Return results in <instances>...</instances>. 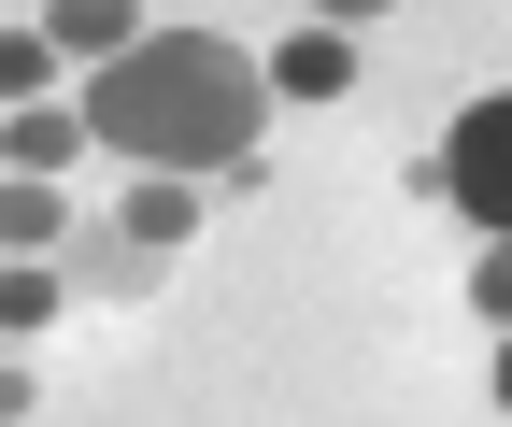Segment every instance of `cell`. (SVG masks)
<instances>
[{"label":"cell","mask_w":512,"mask_h":427,"mask_svg":"<svg viewBox=\"0 0 512 427\" xmlns=\"http://www.w3.org/2000/svg\"><path fill=\"white\" fill-rule=\"evenodd\" d=\"M370 15H399V0H313V29H370Z\"/></svg>","instance_id":"11"},{"label":"cell","mask_w":512,"mask_h":427,"mask_svg":"<svg viewBox=\"0 0 512 427\" xmlns=\"http://www.w3.org/2000/svg\"><path fill=\"white\" fill-rule=\"evenodd\" d=\"M498 413H512V328H498Z\"/></svg>","instance_id":"13"},{"label":"cell","mask_w":512,"mask_h":427,"mask_svg":"<svg viewBox=\"0 0 512 427\" xmlns=\"http://www.w3.org/2000/svg\"><path fill=\"white\" fill-rule=\"evenodd\" d=\"M256 114H271V72H256L242 43H214V29H143L114 72H86V129L128 171H171V186L242 171L256 157Z\"/></svg>","instance_id":"1"},{"label":"cell","mask_w":512,"mask_h":427,"mask_svg":"<svg viewBox=\"0 0 512 427\" xmlns=\"http://www.w3.org/2000/svg\"><path fill=\"white\" fill-rule=\"evenodd\" d=\"M0 257H72V200L29 186V171H0Z\"/></svg>","instance_id":"6"},{"label":"cell","mask_w":512,"mask_h":427,"mask_svg":"<svg viewBox=\"0 0 512 427\" xmlns=\"http://www.w3.org/2000/svg\"><path fill=\"white\" fill-rule=\"evenodd\" d=\"M29 413H43V399H29V371H0V427H29Z\"/></svg>","instance_id":"12"},{"label":"cell","mask_w":512,"mask_h":427,"mask_svg":"<svg viewBox=\"0 0 512 427\" xmlns=\"http://www.w3.org/2000/svg\"><path fill=\"white\" fill-rule=\"evenodd\" d=\"M470 314H498V328H512V242H484V271H470Z\"/></svg>","instance_id":"10"},{"label":"cell","mask_w":512,"mask_h":427,"mask_svg":"<svg viewBox=\"0 0 512 427\" xmlns=\"http://www.w3.org/2000/svg\"><path fill=\"white\" fill-rule=\"evenodd\" d=\"M43 43L86 57V72H114V57L143 43V0H43Z\"/></svg>","instance_id":"4"},{"label":"cell","mask_w":512,"mask_h":427,"mask_svg":"<svg viewBox=\"0 0 512 427\" xmlns=\"http://www.w3.org/2000/svg\"><path fill=\"white\" fill-rule=\"evenodd\" d=\"M271 100H356V29H299L271 57Z\"/></svg>","instance_id":"5"},{"label":"cell","mask_w":512,"mask_h":427,"mask_svg":"<svg viewBox=\"0 0 512 427\" xmlns=\"http://www.w3.org/2000/svg\"><path fill=\"white\" fill-rule=\"evenodd\" d=\"M128 242H143V257H171V242H200V200H185L171 171H143V186H128Z\"/></svg>","instance_id":"7"},{"label":"cell","mask_w":512,"mask_h":427,"mask_svg":"<svg viewBox=\"0 0 512 427\" xmlns=\"http://www.w3.org/2000/svg\"><path fill=\"white\" fill-rule=\"evenodd\" d=\"M441 200H456L484 242H512V86L456 114V143H441Z\"/></svg>","instance_id":"2"},{"label":"cell","mask_w":512,"mask_h":427,"mask_svg":"<svg viewBox=\"0 0 512 427\" xmlns=\"http://www.w3.org/2000/svg\"><path fill=\"white\" fill-rule=\"evenodd\" d=\"M86 100H29V114H0V171H29V186H72V157H86Z\"/></svg>","instance_id":"3"},{"label":"cell","mask_w":512,"mask_h":427,"mask_svg":"<svg viewBox=\"0 0 512 427\" xmlns=\"http://www.w3.org/2000/svg\"><path fill=\"white\" fill-rule=\"evenodd\" d=\"M43 86H57V43L43 29H0V114H29Z\"/></svg>","instance_id":"9"},{"label":"cell","mask_w":512,"mask_h":427,"mask_svg":"<svg viewBox=\"0 0 512 427\" xmlns=\"http://www.w3.org/2000/svg\"><path fill=\"white\" fill-rule=\"evenodd\" d=\"M57 328V257H0V342Z\"/></svg>","instance_id":"8"}]
</instances>
